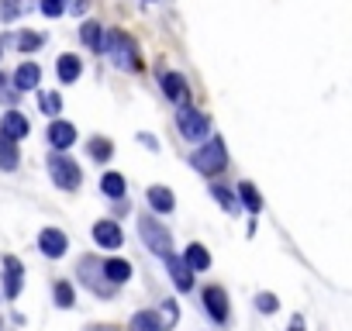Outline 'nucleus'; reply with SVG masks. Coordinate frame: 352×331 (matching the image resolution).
Wrapping results in <instances>:
<instances>
[{
    "mask_svg": "<svg viewBox=\"0 0 352 331\" xmlns=\"http://www.w3.org/2000/svg\"><path fill=\"white\" fill-rule=\"evenodd\" d=\"M100 52H107V59H111L118 69H124V73H138V69H142L138 45H135V38H131L128 32H121V28L104 32V49H100Z\"/></svg>",
    "mask_w": 352,
    "mask_h": 331,
    "instance_id": "f257e3e1",
    "label": "nucleus"
},
{
    "mask_svg": "<svg viewBox=\"0 0 352 331\" xmlns=\"http://www.w3.org/2000/svg\"><path fill=\"white\" fill-rule=\"evenodd\" d=\"M190 166L197 173H204V176H214V173H221L225 166H228V148H225V141L221 138H211V141H204L194 155H190Z\"/></svg>",
    "mask_w": 352,
    "mask_h": 331,
    "instance_id": "f03ea898",
    "label": "nucleus"
},
{
    "mask_svg": "<svg viewBox=\"0 0 352 331\" xmlns=\"http://www.w3.org/2000/svg\"><path fill=\"white\" fill-rule=\"evenodd\" d=\"M176 128H180V135L187 141H204L211 135V117L201 114V111H194L190 104H184L180 111H176Z\"/></svg>",
    "mask_w": 352,
    "mask_h": 331,
    "instance_id": "7ed1b4c3",
    "label": "nucleus"
},
{
    "mask_svg": "<svg viewBox=\"0 0 352 331\" xmlns=\"http://www.w3.org/2000/svg\"><path fill=\"white\" fill-rule=\"evenodd\" d=\"M138 235H142V242H145L148 252H155V255H169L173 252V235L162 228V221L138 218Z\"/></svg>",
    "mask_w": 352,
    "mask_h": 331,
    "instance_id": "20e7f679",
    "label": "nucleus"
},
{
    "mask_svg": "<svg viewBox=\"0 0 352 331\" xmlns=\"http://www.w3.org/2000/svg\"><path fill=\"white\" fill-rule=\"evenodd\" d=\"M49 173H52V183L59 190H76L83 183V173H80V166L66 155H52L49 159Z\"/></svg>",
    "mask_w": 352,
    "mask_h": 331,
    "instance_id": "39448f33",
    "label": "nucleus"
},
{
    "mask_svg": "<svg viewBox=\"0 0 352 331\" xmlns=\"http://www.w3.org/2000/svg\"><path fill=\"white\" fill-rule=\"evenodd\" d=\"M80 279H83L97 297H111V293H114V286H111L107 276H104V262L94 259V255H87V259L80 262Z\"/></svg>",
    "mask_w": 352,
    "mask_h": 331,
    "instance_id": "423d86ee",
    "label": "nucleus"
},
{
    "mask_svg": "<svg viewBox=\"0 0 352 331\" xmlns=\"http://www.w3.org/2000/svg\"><path fill=\"white\" fill-rule=\"evenodd\" d=\"M21 286H25V266H21V259L4 255V297L8 300H18L21 297Z\"/></svg>",
    "mask_w": 352,
    "mask_h": 331,
    "instance_id": "0eeeda50",
    "label": "nucleus"
},
{
    "mask_svg": "<svg viewBox=\"0 0 352 331\" xmlns=\"http://www.w3.org/2000/svg\"><path fill=\"white\" fill-rule=\"evenodd\" d=\"M204 310L211 321L228 324V293L221 286H204Z\"/></svg>",
    "mask_w": 352,
    "mask_h": 331,
    "instance_id": "6e6552de",
    "label": "nucleus"
},
{
    "mask_svg": "<svg viewBox=\"0 0 352 331\" xmlns=\"http://www.w3.org/2000/svg\"><path fill=\"white\" fill-rule=\"evenodd\" d=\"M166 259V266H169V276H173V286L180 290V293H190V286H194V273H190V266L180 259V255H162Z\"/></svg>",
    "mask_w": 352,
    "mask_h": 331,
    "instance_id": "1a4fd4ad",
    "label": "nucleus"
},
{
    "mask_svg": "<svg viewBox=\"0 0 352 331\" xmlns=\"http://www.w3.org/2000/svg\"><path fill=\"white\" fill-rule=\"evenodd\" d=\"M28 131H32V124H28V117L18 114V111H8L4 117H0V135L11 138L14 145H18L21 138H28Z\"/></svg>",
    "mask_w": 352,
    "mask_h": 331,
    "instance_id": "9d476101",
    "label": "nucleus"
},
{
    "mask_svg": "<svg viewBox=\"0 0 352 331\" xmlns=\"http://www.w3.org/2000/svg\"><path fill=\"white\" fill-rule=\"evenodd\" d=\"M159 83H162V93L173 100V104H187V97H190V87H187V80L180 76V73H159Z\"/></svg>",
    "mask_w": 352,
    "mask_h": 331,
    "instance_id": "9b49d317",
    "label": "nucleus"
},
{
    "mask_svg": "<svg viewBox=\"0 0 352 331\" xmlns=\"http://www.w3.org/2000/svg\"><path fill=\"white\" fill-rule=\"evenodd\" d=\"M38 249H42L49 259H63L66 249H69V242H66V235H63L59 228H42V235H38Z\"/></svg>",
    "mask_w": 352,
    "mask_h": 331,
    "instance_id": "f8f14e48",
    "label": "nucleus"
},
{
    "mask_svg": "<svg viewBox=\"0 0 352 331\" xmlns=\"http://www.w3.org/2000/svg\"><path fill=\"white\" fill-rule=\"evenodd\" d=\"M94 242H97L100 249H121L124 235H121V228H118L114 221H97V225H94Z\"/></svg>",
    "mask_w": 352,
    "mask_h": 331,
    "instance_id": "ddd939ff",
    "label": "nucleus"
},
{
    "mask_svg": "<svg viewBox=\"0 0 352 331\" xmlns=\"http://www.w3.org/2000/svg\"><path fill=\"white\" fill-rule=\"evenodd\" d=\"M73 141H76V128H73L69 121H52V124H49V145H52V148L66 152Z\"/></svg>",
    "mask_w": 352,
    "mask_h": 331,
    "instance_id": "4468645a",
    "label": "nucleus"
},
{
    "mask_svg": "<svg viewBox=\"0 0 352 331\" xmlns=\"http://www.w3.org/2000/svg\"><path fill=\"white\" fill-rule=\"evenodd\" d=\"M38 80H42V69L35 66V62H21L18 69H14V90H35L38 87Z\"/></svg>",
    "mask_w": 352,
    "mask_h": 331,
    "instance_id": "2eb2a0df",
    "label": "nucleus"
},
{
    "mask_svg": "<svg viewBox=\"0 0 352 331\" xmlns=\"http://www.w3.org/2000/svg\"><path fill=\"white\" fill-rule=\"evenodd\" d=\"M148 204H152V211H155V214H169V211L176 207V201H173V190H169V187H148Z\"/></svg>",
    "mask_w": 352,
    "mask_h": 331,
    "instance_id": "dca6fc26",
    "label": "nucleus"
},
{
    "mask_svg": "<svg viewBox=\"0 0 352 331\" xmlns=\"http://www.w3.org/2000/svg\"><path fill=\"white\" fill-rule=\"evenodd\" d=\"M184 262L190 266V273H204V269H211V252L204 249V245H190L187 252H184Z\"/></svg>",
    "mask_w": 352,
    "mask_h": 331,
    "instance_id": "f3484780",
    "label": "nucleus"
},
{
    "mask_svg": "<svg viewBox=\"0 0 352 331\" xmlns=\"http://www.w3.org/2000/svg\"><path fill=\"white\" fill-rule=\"evenodd\" d=\"M104 276H107L111 286H118L131 276V262L128 259H104Z\"/></svg>",
    "mask_w": 352,
    "mask_h": 331,
    "instance_id": "a211bd4d",
    "label": "nucleus"
},
{
    "mask_svg": "<svg viewBox=\"0 0 352 331\" xmlns=\"http://www.w3.org/2000/svg\"><path fill=\"white\" fill-rule=\"evenodd\" d=\"M131 331H166V324H162V317H159V310H138L135 317H131V324H128Z\"/></svg>",
    "mask_w": 352,
    "mask_h": 331,
    "instance_id": "6ab92c4d",
    "label": "nucleus"
},
{
    "mask_svg": "<svg viewBox=\"0 0 352 331\" xmlns=\"http://www.w3.org/2000/svg\"><path fill=\"white\" fill-rule=\"evenodd\" d=\"M18 162H21L18 145H14L11 138L0 135V170H4V173H14V170H18Z\"/></svg>",
    "mask_w": 352,
    "mask_h": 331,
    "instance_id": "aec40b11",
    "label": "nucleus"
},
{
    "mask_svg": "<svg viewBox=\"0 0 352 331\" xmlns=\"http://www.w3.org/2000/svg\"><path fill=\"white\" fill-rule=\"evenodd\" d=\"M56 73H59V80H63V83H73V80H80V73H83V66H80V56H59V62H56Z\"/></svg>",
    "mask_w": 352,
    "mask_h": 331,
    "instance_id": "412c9836",
    "label": "nucleus"
},
{
    "mask_svg": "<svg viewBox=\"0 0 352 331\" xmlns=\"http://www.w3.org/2000/svg\"><path fill=\"white\" fill-rule=\"evenodd\" d=\"M80 35H83V45H87V49H94V52L104 49V28H100L97 21H83V25H80Z\"/></svg>",
    "mask_w": 352,
    "mask_h": 331,
    "instance_id": "4be33fe9",
    "label": "nucleus"
},
{
    "mask_svg": "<svg viewBox=\"0 0 352 331\" xmlns=\"http://www.w3.org/2000/svg\"><path fill=\"white\" fill-rule=\"evenodd\" d=\"M239 201L249 207V214H259V211H263V197H259L256 183H249V180H242V183H239Z\"/></svg>",
    "mask_w": 352,
    "mask_h": 331,
    "instance_id": "5701e85b",
    "label": "nucleus"
},
{
    "mask_svg": "<svg viewBox=\"0 0 352 331\" xmlns=\"http://www.w3.org/2000/svg\"><path fill=\"white\" fill-rule=\"evenodd\" d=\"M100 190H104L111 201H121V197H124V176H121V173H104V176H100Z\"/></svg>",
    "mask_w": 352,
    "mask_h": 331,
    "instance_id": "b1692460",
    "label": "nucleus"
},
{
    "mask_svg": "<svg viewBox=\"0 0 352 331\" xmlns=\"http://www.w3.org/2000/svg\"><path fill=\"white\" fill-rule=\"evenodd\" d=\"M87 152H90V159H97V162H107V159L114 155V145H111L107 138H90Z\"/></svg>",
    "mask_w": 352,
    "mask_h": 331,
    "instance_id": "393cba45",
    "label": "nucleus"
},
{
    "mask_svg": "<svg viewBox=\"0 0 352 331\" xmlns=\"http://www.w3.org/2000/svg\"><path fill=\"white\" fill-rule=\"evenodd\" d=\"M56 304H59L63 310H69V307L76 304V293H73V283H66V279H59V283H56Z\"/></svg>",
    "mask_w": 352,
    "mask_h": 331,
    "instance_id": "a878e982",
    "label": "nucleus"
},
{
    "mask_svg": "<svg viewBox=\"0 0 352 331\" xmlns=\"http://www.w3.org/2000/svg\"><path fill=\"white\" fill-rule=\"evenodd\" d=\"M38 104H42V114H49V117H56V114L63 111V97H59V93H42Z\"/></svg>",
    "mask_w": 352,
    "mask_h": 331,
    "instance_id": "bb28decb",
    "label": "nucleus"
},
{
    "mask_svg": "<svg viewBox=\"0 0 352 331\" xmlns=\"http://www.w3.org/2000/svg\"><path fill=\"white\" fill-rule=\"evenodd\" d=\"M21 14V0H0V21H14Z\"/></svg>",
    "mask_w": 352,
    "mask_h": 331,
    "instance_id": "cd10ccee",
    "label": "nucleus"
},
{
    "mask_svg": "<svg viewBox=\"0 0 352 331\" xmlns=\"http://www.w3.org/2000/svg\"><path fill=\"white\" fill-rule=\"evenodd\" d=\"M38 45H42V35H35V32H21L18 35V49L21 52H35Z\"/></svg>",
    "mask_w": 352,
    "mask_h": 331,
    "instance_id": "c85d7f7f",
    "label": "nucleus"
},
{
    "mask_svg": "<svg viewBox=\"0 0 352 331\" xmlns=\"http://www.w3.org/2000/svg\"><path fill=\"white\" fill-rule=\"evenodd\" d=\"M211 197H214L225 211H235V197H232V190H228V187H211Z\"/></svg>",
    "mask_w": 352,
    "mask_h": 331,
    "instance_id": "c756f323",
    "label": "nucleus"
},
{
    "mask_svg": "<svg viewBox=\"0 0 352 331\" xmlns=\"http://www.w3.org/2000/svg\"><path fill=\"white\" fill-rule=\"evenodd\" d=\"M256 307H259L263 314H276V310H280V300H276L273 293H259V297H256Z\"/></svg>",
    "mask_w": 352,
    "mask_h": 331,
    "instance_id": "7c9ffc66",
    "label": "nucleus"
},
{
    "mask_svg": "<svg viewBox=\"0 0 352 331\" xmlns=\"http://www.w3.org/2000/svg\"><path fill=\"white\" fill-rule=\"evenodd\" d=\"M63 11H66L63 0H42V14H45V18H59Z\"/></svg>",
    "mask_w": 352,
    "mask_h": 331,
    "instance_id": "2f4dec72",
    "label": "nucleus"
},
{
    "mask_svg": "<svg viewBox=\"0 0 352 331\" xmlns=\"http://www.w3.org/2000/svg\"><path fill=\"white\" fill-rule=\"evenodd\" d=\"M162 310H166V321H162V324H166V331H169V328L176 324V317H180V310H176L173 300H162Z\"/></svg>",
    "mask_w": 352,
    "mask_h": 331,
    "instance_id": "473e14b6",
    "label": "nucleus"
},
{
    "mask_svg": "<svg viewBox=\"0 0 352 331\" xmlns=\"http://www.w3.org/2000/svg\"><path fill=\"white\" fill-rule=\"evenodd\" d=\"M138 138H142V145H145V148H155V138H152V135H148V131H142V135H138Z\"/></svg>",
    "mask_w": 352,
    "mask_h": 331,
    "instance_id": "72a5a7b5",
    "label": "nucleus"
},
{
    "mask_svg": "<svg viewBox=\"0 0 352 331\" xmlns=\"http://www.w3.org/2000/svg\"><path fill=\"white\" fill-rule=\"evenodd\" d=\"M290 331H304V321H300V317H294V324H290Z\"/></svg>",
    "mask_w": 352,
    "mask_h": 331,
    "instance_id": "f704fd0d",
    "label": "nucleus"
},
{
    "mask_svg": "<svg viewBox=\"0 0 352 331\" xmlns=\"http://www.w3.org/2000/svg\"><path fill=\"white\" fill-rule=\"evenodd\" d=\"M94 331H114V328H94Z\"/></svg>",
    "mask_w": 352,
    "mask_h": 331,
    "instance_id": "c9c22d12",
    "label": "nucleus"
}]
</instances>
